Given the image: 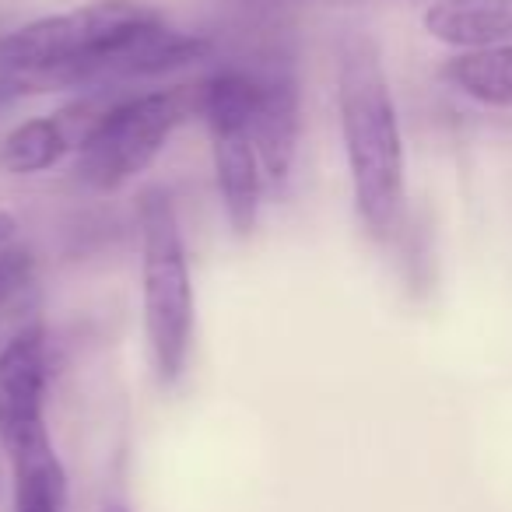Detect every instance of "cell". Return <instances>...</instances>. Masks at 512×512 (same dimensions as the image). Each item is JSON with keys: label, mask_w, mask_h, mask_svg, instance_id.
<instances>
[{"label": "cell", "mask_w": 512, "mask_h": 512, "mask_svg": "<svg viewBox=\"0 0 512 512\" xmlns=\"http://www.w3.org/2000/svg\"><path fill=\"white\" fill-rule=\"evenodd\" d=\"M211 50V39L172 29L148 0H88L0 36V64L29 95L127 88L200 64Z\"/></svg>", "instance_id": "1"}, {"label": "cell", "mask_w": 512, "mask_h": 512, "mask_svg": "<svg viewBox=\"0 0 512 512\" xmlns=\"http://www.w3.org/2000/svg\"><path fill=\"white\" fill-rule=\"evenodd\" d=\"M337 120L358 221L372 239H390L407 200L404 130L383 50L362 29L337 43Z\"/></svg>", "instance_id": "2"}, {"label": "cell", "mask_w": 512, "mask_h": 512, "mask_svg": "<svg viewBox=\"0 0 512 512\" xmlns=\"http://www.w3.org/2000/svg\"><path fill=\"white\" fill-rule=\"evenodd\" d=\"M141 225V306L144 344L158 390H176L190 369L197 334V288L190 253L172 197L162 186H148L137 197Z\"/></svg>", "instance_id": "3"}, {"label": "cell", "mask_w": 512, "mask_h": 512, "mask_svg": "<svg viewBox=\"0 0 512 512\" xmlns=\"http://www.w3.org/2000/svg\"><path fill=\"white\" fill-rule=\"evenodd\" d=\"M190 116H200V81L151 92L109 88L99 116L74 151V176L92 193L123 190L158 162Z\"/></svg>", "instance_id": "4"}, {"label": "cell", "mask_w": 512, "mask_h": 512, "mask_svg": "<svg viewBox=\"0 0 512 512\" xmlns=\"http://www.w3.org/2000/svg\"><path fill=\"white\" fill-rule=\"evenodd\" d=\"M46 386L50 344L43 327H25L0 348V446L11 467L57 453L46 428Z\"/></svg>", "instance_id": "5"}, {"label": "cell", "mask_w": 512, "mask_h": 512, "mask_svg": "<svg viewBox=\"0 0 512 512\" xmlns=\"http://www.w3.org/2000/svg\"><path fill=\"white\" fill-rule=\"evenodd\" d=\"M260 92L253 109V141L271 190H285L295 169L302 137V81L292 60L271 57L256 67Z\"/></svg>", "instance_id": "6"}, {"label": "cell", "mask_w": 512, "mask_h": 512, "mask_svg": "<svg viewBox=\"0 0 512 512\" xmlns=\"http://www.w3.org/2000/svg\"><path fill=\"white\" fill-rule=\"evenodd\" d=\"M211 137V165H214V186L225 221L239 239L256 232L260 207H264V162L256 151L253 130L242 120H211L204 123Z\"/></svg>", "instance_id": "7"}, {"label": "cell", "mask_w": 512, "mask_h": 512, "mask_svg": "<svg viewBox=\"0 0 512 512\" xmlns=\"http://www.w3.org/2000/svg\"><path fill=\"white\" fill-rule=\"evenodd\" d=\"M421 25L435 43L460 53L512 46V0H435Z\"/></svg>", "instance_id": "8"}, {"label": "cell", "mask_w": 512, "mask_h": 512, "mask_svg": "<svg viewBox=\"0 0 512 512\" xmlns=\"http://www.w3.org/2000/svg\"><path fill=\"white\" fill-rule=\"evenodd\" d=\"M74 134L60 113L32 116L0 137V172L8 176H39L74 155Z\"/></svg>", "instance_id": "9"}, {"label": "cell", "mask_w": 512, "mask_h": 512, "mask_svg": "<svg viewBox=\"0 0 512 512\" xmlns=\"http://www.w3.org/2000/svg\"><path fill=\"white\" fill-rule=\"evenodd\" d=\"M442 81L491 109H512V46L456 53L442 67Z\"/></svg>", "instance_id": "10"}, {"label": "cell", "mask_w": 512, "mask_h": 512, "mask_svg": "<svg viewBox=\"0 0 512 512\" xmlns=\"http://www.w3.org/2000/svg\"><path fill=\"white\" fill-rule=\"evenodd\" d=\"M36 278V256L29 246H0V309L11 306Z\"/></svg>", "instance_id": "11"}, {"label": "cell", "mask_w": 512, "mask_h": 512, "mask_svg": "<svg viewBox=\"0 0 512 512\" xmlns=\"http://www.w3.org/2000/svg\"><path fill=\"white\" fill-rule=\"evenodd\" d=\"M67 498L39 484H15V512H64Z\"/></svg>", "instance_id": "12"}, {"label": "cell", "mask_w": 512, "mask_h": 512, "mask_svg": "<svg viewBox=\"0 0 512 512\" xmlns=\"http://www.w3.org/2000/svg\"><path fill=\"white\" fill-rule=\"evenodd\" d=\"M25 95H29V92L22 88V81H18L15 74L8 71V67L0 64V116L8 113V109L15 106L18 99H25Z\"/></svg>", "instance_id": "13"}, {"label": "cell", "mask_w": 512, "mask_h": 512, "mask_svg": "<svg viewBox=\"0 0 512 512\" xmlns=\"http://www.w3.org/2000/svg\"><path fill=\"white\" fill-rule=\"evenodd\" d=\"M18 235V221L11 211H0V246H11Z\"/></svg>", "instance_id": "14"}, {"label": "cell", "mask_w": 512, "mask_h": 512, "mask_svg": "<svg viewBox=\"0 0 512 512\" xmlns=\"http://www.w3.org/2000/svg\"><path fill=\"white\" fill-rule=\"evenodd\" d=\"M102 512H130V509L123 502H106V505H102Z\"/></svg>", "instance_id": "15"}]
</instances>
